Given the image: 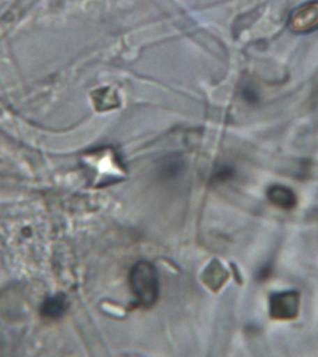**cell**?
Wrapping results in <instances>:
<instances>
[{
    "label": "cell",
    "instance_id": "obj_1",
    "mask_svg": "<svg viewBox=\"0 0 318 357\" xmlns=\"http://www.w3.org/2000/svg\"><path fill=\"white\" fill-rule=\"evenodd\" d=\"M131 289L144 307L153 306L159 295V281L156 268L150 262L139 261L130 273Z\"/></svg>",
    "mask_w": 318,
    "mask_h": 357
},
{
    "label": "cell",
    "instance_id": "obj_2",
    "mask_svg": "<svg viewBox=\"0 0 318 357\" xmlns=\"http://www.w3.org/2000/svg\"><path fill=\"white\" fill-rule=\"evenodd\" d=\"M289 25L295 33H308L318 28V1L307 3L290 16Z\"/></svg>",
    "mask_w": 318,
    "mask_h": 357
},
{
    "label": "cell",
    "instance_id": "obj_3",
    "mask_svg": "<svg viewBox=\"0 0 318 357\" xmlns=\"http://www.w3.org/2000/svg\"><path fill=\"white\" fill-rule=\"evenodd\" d=\"M298 312V295L295 292L281 293L271 300V314L273 317L289 319Z\"/></svg>",
    "mask_w": 318,
    "mask_h": 357
},
{
    "label": "cell",
    "instance_id": "obj_4",
    "mask_svg": "<svg viewBox=\"0 0 318 357\" xmlns=\"http://www.w3.org/2000/svg\"><path fill=\"white\" fill-rule=\"evenodd\" d=\"M268 198L273 205L285 209L292 208L297 201L292 190L280 185L271 187L268 191Z\"/></svg>",
    "mask_w": 318,
    "mask_h": 357
},
{
    "label": "cell",
    "instance_id": "obj_5",
    "mask_svg": "<svg viewBox=\"0 0 318 357\" xmlns=\"http://www.w3.org/2000/svg\"><path fill=\"white\" fill-rule=\"evenodd\" d=\"M67 308L66 298L63 295L58 294L52 298H47L41 306V314L49 319H58L63 317Z\"/></svg>",
    "mask_w": 318,
    "mask_h": 357
},
{
    "label": "cell",
    "instance_id": "obj_6",
    "mask_svg": "<svg viewBox=\"0 0 318 357\" xmlns=\"http://www.w3.org/2000/svg\"><path fill=\"white\" fill-rule=\"evenodd\" d=\"M96 105L99 110H108L109 108L114 107L117 105L116 97L112 91H109L107 98H103L100 91H97L96 94Z\"/></svg>",
    "mask_w": 318,
    "mask_h": 357
},
{
    "label": "cell",
    "instance_id": "obj_7",
    "mask_svg": "<svg viewBox=\"0 0 318 357\" xmlns=\"http://www.w3.org/2000/svg\"><path fill=\"white\" fill-rule=\"evenodd\" d=\"M243 94H244L245 99L250 102H256L259 99L258 93L251 86H245Z\"/></svg>",
    "mask_w": 318,
    "mask_h": 357
},
{
    "label": "cell",
    "instance_id": "obj_8",
    "mask_svg": "<svg viewBox=\"0 0 318 357\" xmlns=\"http://www.w3.org/2000/svg\"><path fill=\"white\" fill-rule=\"evenodd\" d=\"M270 275V267H264V269L261 270V273H259V278L264 279L266 278L268 275Z\"/></svg>",
    "mask_w": 318,
    "mask_h": 357
}]
</instances>
